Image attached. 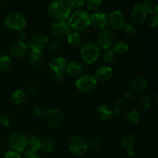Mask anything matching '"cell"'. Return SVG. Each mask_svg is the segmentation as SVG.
I'll return each mask as SVG.
<instances>
[{
    "label": "cell",
    "mask_w": 158,
    "mask_h": 158,
    "mask_svg": "<svg viewBox=\"0 0 158 158\" xmlns=\"http://www.w3.org/2000/svg\"><path fill=\"white\" fill-rule=\"evenodd\" d=\"M71 7L66 0L53 1L48 6L49 15L58 21H66L70 15Z\"/></svg>",
    "instance_id": "cell-1"
},
{
    "label": "cell",
    "mask_w": 158,
    "mask_h": 158,
    "mask_svg": "<svg viewBox=\"0 0 158 158\" xmlns=\"http://www.w3.org/2000/svg\"><path fill=\"white\" fill-rule=\"evenodd\" d=\"M68 24L76 30L83 31L90 25V15L86 11L80 9L71 15Z\"/></svg>",
    "instance_id": "cell-2"
},
{
    "label": "cell",
    "mask_w": 158,
    "mask_h": 158,
    "mask_svg": "<svg viewBox=\"0 0 158 158\" xmlns=\"http://www.w3.org/2000/svg\"><path fill=\"white\" fill-rule=\"evenodd\" d=\"M80 52L83 60L88 64H93L98 59L100 52L99 46L94 43H85L81 47Z\"/></svg>",
    "instance_id": "cell-3"
},
{
    "label": "cell",
    "mask_w": 158,
    "mask_h": 158,
    "mask_svg": "<svg viewBox=\"0 0 158 158\" xmlns=\"http://www.w3.org/2000/svg\"><path fill=\"white\" fill-rule=\"evenodd\" d=\"M4 23L8 28L17 30H23L26 26V21L23 14L13 12L8 14L4 19Z\"/></svg>",
    "instance_id": "cell-4"
},
{
    "label": "cell",
    "mask_w": 158,
    "mask_h": 158,
    "mask_svg": "<svg viewBox=\"0 0 158 158\" xmlns=\"http://www.w3.org/2000/svg\"><path fill=\"white\" fill-rule=\"evenodd\" d=\"M97 81L95 77L91 75H83L78 78L76 82L77 89L83 93H90L96 88Z\"/></svg>",
    "instance_id": "cell-5"
},
{
    "label": "cell",
    "mask_w": 158,
    "mask_h": 158,
    "mask_svg": "<svg viewBox=\"0 0 158 158\" xmlns=\"http://www.w3.org/2000/svg\"><path fill=\"white\" fill-rule=\"evenodd\" d=\"M69 150L72 154L77 156H81L86 153L87 150V143L81 137H74L70 139L68 143Z\"/></svg>",
    "instance_id": "cell-6"
},
{
    "label": "cell",
    "mask_w": 158,
    "mask_h": 158,
    "mask_svg": "<svg viewBox=\"0 0 158 158\" xmlns=\"http://www.w3.org/2000/svg\"><path fill=\"white\" fill-rule=\"evenodd\" d=\"M8 143L9 147L18 154L23 153L27 147L26 137L19 133H13L11 134L8 140Z\"/></svg>",
    "instance_id": "cell-7"
},
{
    "label": "cell",
    "mask_w": 158,
    "mask_h": 158,
    "mask_svg": "<svg viewBox=\"0 0 158 158\" xmlns=\"http://www.w3.org/2000/svg\"><path fill=\"white\" fill-rule=\"evenodd\" d=\"M63 122V115L60 110L51 109L46 115V123L51 128H59Z\"/></svg>",
    "instance_id": "cell-8"
},
{
    "label": "cell",
    "mask_w": 158,
    "mask_h": 158,
    "mask_svg": "<svg viewBox=\"0 0 158 158\" xmlns=\"http://www.w3.org/2000/svg\"><path fill=\"white\" fill-rule=\"evenodd\" d=\"M124 23L123 16L120 10H115L106 15V25H108L111 29H121Z\"/></svg>",
    "instance_id": "cell-9"
},
{
    "label": "cell",
    "mask_w": 158,
    "mask_h": 158,
    "mask_svg": "<svg viewBox=\"0 0 158 158\" xmlns=\"http://www.w3.org/2000/svg\"><path fill=\"white\" fill-rule=\"evenodd\" d=\"M50 32L54 36L63 38L70 32V27L66 21H58L51 25Z\"/></svg>",
    "instance_id": "cell-10"
},
{
    "label": "cell",
    "mask_w": 158,
    "mask_h": 158,
    "mask_svg": "<svg viewBox=\"0 0 158 158\" xmlns=\"http://www.w3.org/2000/svg\"><path fill=\"white\" fill-rule=\"evenodd\" d=\"M97 40L101 47L109 49L114 43V35L109 29H102L97 35Z\"/></svg>",
    "instance_id": "cell-11"
},
{
    "label": "cell",
    "mask_w": 158,
    "mask_h": 158,
    "mask_svg": "<svg viewBox=\"0 0 158 158\" xmlns=\"http://www.w3.org/2000/svg\"><path fill=\"white\" fill-rule=\"evenodd\" d=\"M48 42V38L43 33H36L32 35L29 39V45L32 49L41 50L46 46Z\"/></svg>",
    "instance_id": "cell-12"
},
{
    "label": "cell",
    "mask_w": 158,
    "mask_h": 158,
    "mask_svg": "<svg viewBox=\"0 0 158 158\" xmlns=\"http://www.w3.org/2000/svg\"><path fill=\"white\" fill-rule=\"evenodd\" d=\"M148 14L145 12V9L142 3H137L135 5L131 13V19L135 24H141L146 20Z\"/></svg>",
    "instance_id": "cell-13"
},
{
    "label": "cell",
    "mask_w": 158,
    "mask_h": 158,
    "mask_svg": "<svg viewBox=\"0 0 158 158\" xmlns=\"http://www.w3.org/2000/svg\"><path fill=\"white\" fill-rule=\"evenodd\" d=\"M49 66L53 73H63L66 68V59L61 56H56L51 59Z\"/></svg>",
    "instance_id": "cell-14"
},
{
    "label": "cell",
    "mask_w": 158,
    "mask_h": 158,
    "mask_svg": "<svg viewBox=\"0 0 158 158\" xmlns=\"http://www.w3.org/2000/svg\"><path fill=\"white\" fill-rule=\"evenodd\" d=\"M113 69L110 66H101L96 70L95 79L100 82H106L111 78Z\"/></svg>",
    "instance_id": "cell-15"
},
{
    "label": "cell",
    "mask_w": 158,
    "mask_h": 158,
    "mask_svg": "<svg viewBox=\"0 0 158 158\" xmlns=\"http://www.w3.org/2000/svg\"><path fill=\"white\" fill-rule=\"evenodd\" d=\"M134 142H135V138H134V136L132 135L131 134H123L121 138H120V143H121L122 146L127 148V155L131 156V157H133L135 154V152L132 149Z\"/></svg>",
    "instance_id": "cell-16"
},
{
    "label": "cell",
    "mask_w": 158,
    "mask_h": 158,
    "mask_svg": "<svg viewBox=\"0 0 158 158\" xmlns=\"http://www.w3.org/2000/svg\"><path fill=\"white\" fill-rule=\"evenodd\" d=\"M90 23L97 29H103L106 26V15L103 12H97L90 16Z\"/></svg>",
    "instance_id": "cell-17"
},
{
    "label": "cell",
    "mask_w": 158,
    "mask_h": 158,
    "mask_svg": "<svg viewBox=\"0 0 158 158\" xmlns=\"http://www.w3.org/2000/svg\"><path fill=\"white\" fill-rule=\"evenodd\" d=\"M31 65L35 69H40L43 65V60L42 57V51L38 49H32L29 56Z\"/></svg>",
    "instance_id": "cell-18"
},
{
    "label": "cell",
    "mask_w": 158,
    "mask_h": 158,
    "mask_svg": "<svg viewBox=\"0 0 158 158\" xmlns=\"http://www.w3.org/2000/svg\"><path fill=\"white\" fill-rule=\"evenodd\" d=\"M11 54L15 57H23L28 52V46L23 41H18L12 45Z\"/></svg>",
    "instance_id": "cell-19"
},
{
    "label": "cell",
    "mask_w": 158,
    "mask_h": 158,
    "mask_svg": "<svg viewBox=\"0 0 158 158\" xmlns=\"http://www.w3.org/2000/svg\"><path fill=\"white\" fill-rule=\"evenodd\" d=\"M114 110L111 107L106 104H103L99 106L97 110V114L99 118L102 120H110L114 115Z\"/></svg>",
    "instance_id": "cell-20"
},
{
    "label": "cell",
    "mask_w": 158,
    "mask_h": 158,
    "mask_svg": "<svg viewBox=\"0 0 158 158\" xmlns=\"http://www.w3.org/2000/svg\"><path fill=\"white\" fill-rule=\"evenodd\" d=\"M130 86L133 90L143 91L148 86V81L142 77H135L130 81Z\"/></svg>",
    "instance_id": "cell-21"
},
{
    "label": "cell",
    "mask_w": 158,
    "mask_h": 158,
    "mask_svg": "<svg viewBox=\"0 0 158 158\" xmlns=\"http://www.w3.org/2000/svg\"><path fill=\"white\" fill-rule=\"evenodd\" d=\"M66 72L71 76H78L84 70V66L77 62H71L66 66Z\"/></svg>",
    "instance_id": "cell-22"
},
{
    "label": "cell",
    "mask_w": 158,
    "mask_h": 158,
    "mask_svg": "<svg viewBox=\"0 0 158 158\" xmlns=\"http://www.w3.org/2000/svg\"><path fill=\"white\" fill-rule=\"evenodd\" d=\"M27 145L30 147V149L37 151L40 149V140L33 134H30L26 137Z\"/></svg>",
    "instance_id": "cell-23"
},
{
    "label": "cell",
    "mask_w": 158,
    "mask_h": 158,
    "mask_svg": "<svg viewBox=\"0 0 158 158\" xmlns=\"http://www.w3.org/2000/svg\"><path fill=\"white\" fill-rule=\"evenodd\" d=\"M54 142L52 139L49 137H45V138L40 140V149L43 150L44 152L52 153L54 150Z\"/></svg>",
    "instance_id": "cell-24"
},
{
    "label": "cell",
    "mask_w": 158,
    "mask_h": 158,
    "mask_svg": "<svg viewBox=\"0 0 158 158\" xmlns=\"http://www.w3.org/2000/svg\"><path fill=\"white\" fill-rule=\"evenodd\" d=\"M128 50H129V46L123 41L117 42V43H115L114 48H113V51H114V53L120 56L126 54L128 52Z\"/></svg>",
    "instance_id": "cell-25"
},
{
    "label": "cell",
    "mask_w": 158,
    "mask_h": 158,
    "mask_svg": "<svg viewBox=\"0 0 158 158\" xmlns=\"http://www.w3.org/2000/svg\"><path fill=\"white\" fill-rule=\"evenodd\" d=\"M142 4H143V8H144L145 12H146L147 14L155 13L156 15H157L158 6L155 2L151 1V0H146V1H143Z\"/></svg>",
    "instance_id": "cell-26"
},
{
    "label": "cell",
    "mask_w": 158,
    "mask_h": 158,
    "mask_svg": "<svg viewBox=\"0 0 158 158\" xmlns=\"http://www.w3.org/2000/svg\"><path fill=\"white\" fill-rule=\"evenodd\" d=\"M68 43L73 46H77L81 44L82 43V37L78 32H69L67 35Z\"/></svg>",
    "instance_id": "cell-27"
},
{
    "label": "cell",
    "mask_w": 158,
    "mask_h": 158,
    "mask_svg": "<svg viewBox=\"0 0 158 158\" xmlns=\"http://www.w3.org/2000/svg\"><path fill=\"white\" fill-rule=\"evenodd\" d=\"M123 32L125 33V35H126L127 36L129 37V38L134 39L137 37V29H136L135 27H134L131 23H124V25H123Z\"/></svg>",
    "instance_id": "cell-28"
},
{
    "label": "cell",
    "mask_w": 158,
    "mask_h": 158,
    "mask_svg": "<svg viewBox=\"0 0 158 158\" xmlns=\"http://www.w3.org/2000/svg\"><path fill=\"white\" fill-rule=\"evenodd\" d=\"M26 94L23 92V90H20V89H17L15 90L13 94H12V101L15 104H20V103H23L26 100Z\"/></svg>",
    "instance_id": "cell-29"
},
{
    "label": "cell",
    "mask_w": 158,
    "mask_h": 158,
    "mask_svg": "<svg viewBox=\"0 0 158 158\" xmlns=\"http://www.w3.org/2000/svg\"><path fill=\"white\" fill-rule=\"evenodd\" d=\"M12 65V59L8 55L0 56V70L6 71Z\"/></svg>",
    "instance_id": "cell-30"
},
{
    "label": "cell",
    "mask_w": 158,
    "mask_h": 158,
    "mask_svg": "<svg viewBox=\"0 0 158 158\" xmlns=\"http://www.w3.org/2000/svg\"><path fill=\"white\" fill-rule=\"evenodd\" d=\"M127 120L133 123H137L140 120V113L137 109H133L128 113L126 117Z\"/></svg>",
    "instance_id": "cell-31"
},
{
    "label": "cell",
    "mask_w": 158,
    "mask_h": 158,
    "mask_svg": "<svg viewBox=\"0 0 158 158\" xmlns=\"http://www.w3.org/2000/svg\"><path fill=\"white\" fill-rule=\"evenodd\" d=\"M151 99L149 96L144 95L143 97H141V98L139 100V106L140 107V109L145 110L148 109L151 106Z\"/></svg>",
    "instance_id": "cell-32"
},
{
    "label": "cell",
    "mask_w": 158,
    "mask_h": 158,
    "mask_svg": "<svg viewBox=\"0 0 158 158\" xmlns=\"http://www.w3.org/2000/svg\"><path fill=\"white\" fill-rule=\"evenodd\" d=\"M103 60L108 63H112L114 60H115V53L114 52L113 49H105L103 51Z\"/></svg>",
    "instance_id": "cell-33"
},
{
    "label": "cell",
    "mask_w": 158,
    "mask_h": 158,
    "mask_svg": "<svg viewBox=\"0 0 158 158\" xmlns=\"http://www.w3.org/2000/svg\"><path fill=\"white\" fill-rule=\"evenodd\" d=\"M102 5V1L100 0H88L86 2V6L87 8L90 10H97Z\"/></svg>",
    "instance_id": "cell-34"
},
{
    "label": "cell",
    "mask_w": 158,
    "mask_h": 158,
    "mask_svg": "<svg viewBox=\"0 0 158 158\" xmlns=\"http://www.w3.org/2000/svg\"><path fill=\"white\" fill-rule=\"evenodd\" d=\"M102 144V140L101 139L99 138V137H92L90 140H89L87 143V146H89V148H93V149H97V148H100Z\"/></svg>",
    "instance_id": "cell-35"
},
{
    "label": "cell",
    "mask_w": 158,
    "mask_h": 158,
    "mask_svg": "<svg viewBox=\"0 0 158 158\" xmlns=\"http://www.w3.org/2000/svg\"><path fill=\"white\" fill-rule=\"evenodd\" d=\"M126 103H127V100L125 98H120L117 101V103H116V111H114V113H118L119 111L121 110H123V108L126 106Z\"/></svg>",
    "instance_id": "cell-36"
},
{
    "label": "cell",
    "mask_w": 158,
    "mask_h": 158,
    "mask_svg": "<svg viewBox=\"0 0 158 158\" xmlns=\"http://www.w3.org/2000/svg\"><path fill=\"white\" fill-rule=\"evenodd\" d=\"M67 2L69 6H70V7L71 6H73V7H82L86 3L84 0H69V1Z\"/></svg>",
    "instance_id": "cell-37"
},
{
    "label": "cell",
    "mask_w": 158,
    "mask_h": 158,
    "mask_svg": "<svg viewBox=\"0 0 158 158\" xmlns=\"http://www.w3.org/2000/svg\"><path fill=\"white\" fill-rule=\"evenodd\" d=\"M23 158H40V156L37 154L36 151H34L32 150L29 149L28 151H26V152L25 153L24 155H23Z\"/></svg>",
    "instance_id": "cell-38"
},
{
    "label": "cell",
    "mask_w": 158,
    "mask_h": 158,
    "mask_svg": "<svg viewBox=\"0 0 158 158\" xmlns=\"http://www.w3.org/2000/svg\"><path fill=\"white\" fill-rule=\"evenodd\" d=\"M60 49V44L58 42H52L49 45V50L51 52H56Z\"/></svg>",
    "instance_id": "cell-39"
},
{
    "label": "cell",
    "mask_w": 158,
    "mask_h": 158,
    "mask_svg": "<svg viewBox=\"0 0 158 158\" xmlns=\"http://www.w3.org/2000/svg\"><path fill=\"white\" fill-rule=\"evenodd\" d=\"M9 117L4 114H0V126L2 127H7L9 124Z\"/></svg>",
    "instance_id": "cell-40"
},
{
    "label": "cell",
    "mask_w": 158,
    "mask_h": 158,
    "mask_svg": "<svg viewBox=\"0 0 158 158\" xmlns=\"http://www.w3.org/2000/svg\"><path fill=\"white\" fill-rule=\"evenodd\" d=\"M157 22H158L157 15H152V16L149 19V21H148V25L150 26V27L154 28L157 26Z\"/></svg>",
    "instance_id": "cell-41"
},
{
    "label": "cell",
    "mask_w": 158,
    "mask_h": 158,
    "mask_svg": "<svg viewBox=\"0 0 158 158\" xmlns=\"http://www.w3.org/2000/svg\"><path fill=\"white\" fill-rule=\"evenodd\" d=\"M34 114L38 117H43L46 115V110L43 107H36L34 110Z\"/></svg>",
    "instance_id": "cell-42"
},
{
    "label": "cell",
    "mask_w": 158,
    "mask_h": 158,
    "mask_svg": "<svg viewBox=\"0 0 158 158\" xmlns=\"http://www.w3.org/2000/svg\"><path fill=\"white\" fill-rule=\"evenodd\" d=\"M4 158H22L19 154H18L17 152L14 151H8L6 154V155L4 156Z\"/></svg>",
    "instance_id": "cell-43"
},
{
    "label": "cell",
    "mask_w": 158,
    "mask_h": 158,
    "mask_svg": "<svg viewBox=\"0 0 158 158\" xmlns=\"http://www.w3.org/2000/svg\"><path fill=\"white\" fill-rule=\"evenodd\" d=\"M52 78L56 83H62L64 80V75L63 73H53Z\"/></svg>",
    "instance_id": "cell-44"
},
{
    "label": "cell",
    "mask_w": 158,
    "mask_h": 158,
    "mask_svg": "<svg viewBox=\"0 0 158 158\" xmlns=\"http://www.w3.org/2000/svg\"><path fill=\"white\" fill-rule=\"evenodd\" d=\"M19 38L20 41H23V40L26 38V32L23 30H20L19 32Z\"/></svg>",
    "instance_id": "cell-45"
},
{
    "label": "cell",
    "mask_w": 158,
    "mask_h": 158,
    "mask_svg": "<svg viewBox=\"0 0 158 158\" xmlns=\"http://www.w3.org/2000/svg\"><path fill=\"white\" fill-rule=\"evenodd\" d=\"M35 90H36V86H29V88L27 89V91L30 94H32V93H35Z\"/></svg>",
    "instance_id": "cell-46"
},
{
    "label": "cell",
    "mask_w": 158,
    "mask_h": 158,
    "mask_svg": "<svg viewBox=\"0 0 158 158\" xmlns=\"http://www.w3.org/2000/svg\"><path fill=\"white\" fill-rule=\"evenodd\" d=\"M134 96V94H133V91H128L127 92L126 95H125V99H129L131 98V97Z\"/></svg>",
    "instance_id": "cell-47"
}]
</instances>
